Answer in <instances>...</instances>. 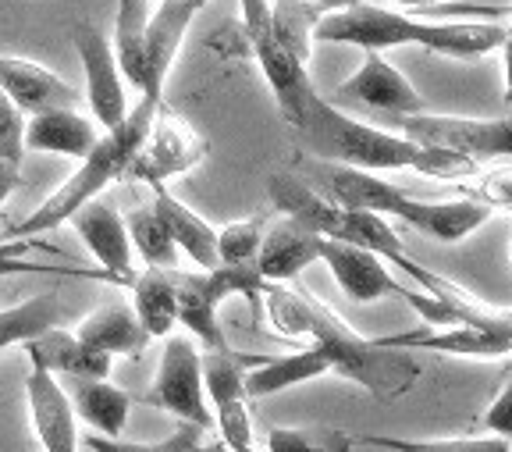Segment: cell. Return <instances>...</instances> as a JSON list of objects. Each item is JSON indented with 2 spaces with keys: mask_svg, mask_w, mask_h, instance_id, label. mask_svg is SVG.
<instances>
[{
  "mask_svg": "<svg viewBox=\"0 0 512 452\" xmlns=\"http://www.w3.org/2000/svg\"><path fill=\"white\" fill-rule=\"evenodd\" d=\"M299 132L306 136L310 150L328 164H345V168L360 171H384V168H409L416 175L438 178V182H459L480 171V164L466 161L448 150H434V146H420L406 136H395L388 129H374L367 122H356L349 114H342L335 104L313 93L306 100L303 125Z\"/></svg>",
  "mask_w": 512,
  "mask_h": 452,
  "instance_id": "1",
  "label": "cell"
},
{
  "mask_svg": "<svg viewBox=\"0 0 512 452\" xmlns=\"http://www.w3.org/2000/svg\"><path fill=\"white\" fill-rule=\"evenodd\" d=\"M317 175L328 189V200L345 210H370L381 218H399L402 225L416 228L420 235H431L438 243H463L480 225H488L491 207L488 203L463 196V200H416L402 193L399 186L384 182L360 168L345 164H317Z\"/></svg>",
  "mask_w": 512,
  "mask_h": 452,
  "instance_id": "2",
  "label": "cell"
},
{
  "mask_svg": "<svg viewBox=\"0 0 512 452\" xmlns=\"http://www.w3.org/2000/svg\"><path fill=\"white\" fill-rule=\"evenodd\" d=\"M160 104H164V100H150V97L139 100L118 129L104 132V139L96 143L93 154L79 164V171H75L54 196H47L25 221H18V225L0 232V246H11V243H18V239H32V235H43V232H50V228H61L64 221H72L89 200H100V193H104L107 186H114L118 178H125L128 171H132V164H136L139 150L146 146L153 114H157Z\"/></svg>",
  "mask_w": 512,
  "mask_h": 452,
  "instance_id": "3",
  "label": "cell"
},
{
  "mask_svg": "<svg viewBox=\"0 0 512 452\" xmlns=\"http://www.w3.org/2000/svg\"><path fill=\"white\" fill-rule=\"evenodd\" d=\"M310 346H317L328 360V371L352 385L367 388L381 399H399L420 378V364L406 349H381L374 339H363L349 328L328 303L310 296Z\"/></svg>",
  "mask_w": 512,
  "mask_h": 452,
  "instance_id": "4",
  "label": "cell"
},
{
  "mask_svg": "<svg viewBox=\"0 0 512 452\" xmlns=\"http://www.w3.org/2000/svg\"><path fill=\"white\" fill-rule=\"evenodd\" d=\"M242 4V43H246L249 54L260 61L267 75V86H271L274 100H278V111L288 125H303L306 100L317 93L306 75V65H299L296 57L288 54L278 40H274V25H271V4L267 0H239Z\"/></svg>",
  "mask_w": 512,
  "mask_h": 452,
  "instance_id": "5",
  "label": "cell"
},
{
  "mask_svg": "<svg viewBox=\"0 0 512 452\" xmlns=\"http://www.w3.org/2000/svg\"><path fill=\"white\" fill-rule=\"evenodd\" d=\"M406 139L434 150H448L473 164L512 157V118H456V114H409L392 118Z\"/></svg>",
  "mask_w": 512,
  "mask_h": 452,
  "instance_id": "6",
  "label": "cell"
},
{
  "mask_svg": "<svg viewBox=\"0 0 512 452\" xmlns=\"http://www.w3.org/2000/svg\"><path fill=\"white\" fill-rule=\"evenodd\" d=\"M431 22L409 18L384 4H356V8L331 11L313 29V43H342V47H360L363 54H384L395 47H424Z\"/></svg>",
  "mask_w": 512,
  "mask_h": 452,
  "instance_id": "7",
  "label": "cell"
},
{
  "mask_svg": "<svg viewBox=\"0 0 512 452\" xmlns=\"http://www.w3.org/2000/svg\"><path fill=\"white\" fill-rule=\"evenodd\" d=\"M146 406L164 410L192 428H214V413L207 403V388H203V356L192 346V339L168 335L164 356H160L157 378L146 392Z\"/></svg>",
  "mask_w": 512,
  "mask_h": 452,
  "instance_id": "8",
  "label": "cell"
},
{
  "mask_svg": "<svg viewBox=\"0 0 512 452\" xmlns=\"http://www.w3.org/2000/svg\"><path fill=\"white\" fill-rule=\"evenodd\" d=\"M207 154H210L207 136H203L182 111L160 104L157 114H153L146 146L139 150L136 164H132L128 175L143 178L146 186H150V182H164V178L185 175V171H192L196 164H203Z\"/></svg>",
  "mask_w": 512,
  "mask_h": 452,
  "instance_id": "9",
  "label": "cell"
},
{
  "mask_svg": "<svg viewBox=\"0 0 512 452\" xmlns=\"http://www.w3.org/2000/svg\"><path fill=\"white\" fill-rule=\"evenodd\" d=\"M72 43L82 61V75H86L89 111H93L100 129L114 132L128 118V111H132L125 100V86H121V68H118V57H114V47L89 22H75Z\"/></svg>",
  "mask_w": 512,
  "mask_h": 452,
  "instance_id": "10",
  "label": "cell"
},
{
  "mask_svg": "<svg viewBox=\"0 0 512 452\" xmlns=\"http://www.w3.org/2000/svg\"><path fill=\"white\" fill-rule=\"evenodd\" d=\"M203 388L214 413V428L221 442L232 452H256L253 445V417H249L246 371L235 353H207L203 356Z\"/></svg>",
  "mask_w": 512,
  "mask_h": 452,
  "instance_id": "11",
  "label": "cell"
},
{
  "mask_svg": "<svg viewBox=\"0 0 512 452\" xmlns=\"http://www.w3.org/2000/svg\"><path fill=\"white\" fill-rule=\"evenodd\" d=\"M338 104H360L374 111L409 118V114H427L431 104L420 97V89L399 72L384 54H363V65L335 89Z\"/></svg>",
  "mask_w": 512,
  "mask_h": 452,
  "instance_id": "12",
  "label": "cell"
},
{
  "mask_svg": "<svg viewBox=\"0 0 512 452\" xmlns=\"http://www.w3.org/2000/svg\"><path fill=\"white\" fill-rule=\"evenodd\" d=\"M0 89L29 118L47 111H79L86 100V93H79L72 82L25 57H0Z\"/></svg>",
  "mask_w": 512,
  "mask_h": 452,
  "instance_id": "13",
  "label": "cell"
},
{
  "mask_svg": "<svg viewBox=\"0 0 512 452\" xmlns=\"http://www.w3.org/2000/svg\"><path fill=\"white\" fill-rule=\"evenodd\" d=\"M207 8V0H160L146 22V86L143 97L164 100V82L175 65L192 18Z\"/></svg>",
  "mask_w": 512,
  "mask_h": 452,
  "instance_id": "14",
  "label": "cell"
},
{
  "mask_svg": "<svg viewBox=\"0 0 512 452\" xmlns=\"http://www.w3.org/2000/svg\"><path fill=\"white\" fill-rule=\"evenodd\" d=\"M25 399H29V420L43 452H79V417L54 374L32 367V374L25 378Z\"/></svg>",
  "mask_w": 512,
  "mask_h": 452,
  "instance_id": "15",
  "label": "cell"
},
{
  "mask_svg": "<svg viewBox=\"0 0 512 452\" xmlns=\"http://www.w3.org/2000/svg\"><path fill=\"white\" fill-rule=\"evenodd\" d=\"M75 232L82 235V243L89 246V253L96 257V264L104 267V278H111L114 285L136 282V271H132V243H128V228L125 218L104 200H89L86 207L75 214Z\"/></svg>",
  "mask_w": 512,
  "mask_h": 452,
  "instance_id": "16",
  "label": "cell"
},
{
  "mask_svg": "<svg viewBox=\"0 0 512 452\" xmlns=\"http://www.w3.org/2000/svg\"><path fill=\"white\" fill-rule=\"evenodd\" d=\"M320 264H328L338 289L349 299H356V303H374V299L384 296L402 299V292H406V285L388 275L384 260L370 250H360V246L320 239Z\"/></svg>",
  "mask_w": 512,
  "mask_h": 452,
  "instance_id": "17",
  "label": "cell"
},
{
  "mask_svg": "<svg viewBox=\"0 0 512 452\" xmlns=\"http://www.w3.org/2000/svg\"><path fill=\"white\" fill-rule=\"evenodd\" d=\"M381 349H406V353H441V356H477V360H502L512 356V335L484 328H427V331H399L374 339Z\"/></svg>",
  "mask_w": 512,
  "mask_h": 452,
  "instance_id": "18",
  "label": "cell"
},
{
  "mask_svg": "<svg viewBox=\"0 0 512 452\" xmlns=\"http://www.w3.org/2000/svg\"><path fill=\"white\" fill-rule=\"evenodd\" d=\"M100 139H104L100 125L89 122L79 111H47L25 122V150H36V154H61L86 161Z\"/></svg>",
  "mask_w": 512,
  "mask_h": 452,
  "instance_id": "19",
  "label": "cell"
},
{
  "mask_svg": "<svg viewBox=\"0 0 512 452\" xmlns=\"http://www.w3.org/2000/svg\"><path fill=\"white\" fill-rule=\"evenodd\" d=\"M320 260V235L306 232L296 221L281 218L274 228L264 232V243L256 253V267L264 282H292L306 267Z\"/></svg>",
  "mask_w": 512,
  "mask_h": 452,
  "instance_id": "20",
  "label": "cell"
},
{
  "mask_svg": "<svg viewBox=\"0 0 512 452\" xmlns=\"http://www.w3.org/2000/svg\"><path fill=\"white\" fill-rule=\"evenodd\" d=\"M153 189V210H157V218L164 221L168 235L175 239V246L192 260V264L200 267V271H214L221 260H217V232L207 225V221L189 210L175 193H168L164 182H150Z\"/></svg>",
  "mask_w": 512,
  "mask_h": 452,
  "instance_id": "21",
  "label": "cell"
},
{
  "mask_svg": "<svg viewBox=\"0 0 512 452\" xmlns=\"http://www.w3.org/2000/svg\"><path fill=\"white\" fill-rule=\"evenodd\" d=\"M25 353L32 356V367H43L50 374H72V378H86V381H107L111 374L114 360L104 353H96V349L82 346L79 335L64 328H50L43 331L40 339L25 342Z\"/></svg>",
  "mask_w": 512,
  "mask_h": 452,
  "instance_id": "22",
  "label": "cell"
},
{
  "mask_svg": "<svg viewBox=\"0 0 512 452\" xmlns=\"http://www.w3.org/2000/svg\"><path fill=\"white\" fill-rule=\"evenodd\" d=\"M79 342L89 349H96V353L104 356H139L146 346H150V339H146L143 324H139L136 310L132 307H121V303H114V307H100L96 314H89L86 321L79 324Z\"/></svg>",
  "mask_w": 512,
  "mask_h": 452,
  "instance_id": "23",
  "label": "cell"
},
{
  "mask_svg": "<svg viewBox=\"0 0 512 452\" xmlns=\"http://www.w3.org/2000/svg\"><path fill=\"white\" fill-rule=\"evenodd\" d=\"M132 310L143 324L146 339H168L178 324L175 267H146L132 282Z\"/></svg>",
  "mask_w": 512,
  "mask_h": 452,
  "instance_id": "24",
  "label": "cell"
},
{
  "mask_svg": "<svg viewBox=\"0 0 512 452\" xmlns=\"http://www.w3.org/2000/svg\"><path fill=\"white\" fill-rule=\"evenodd\" d=\"M328 371V360L317 346H306L292 356H271V360H256L253 371L246 374V396L249 399H264L278 396L285 388L306 385L313 378H324Z\"/></svg>",
  "mask_w": 512,
  "mask_h": 452,
  "instance_id": "25",
  "label": "cell"
},
{
  "mask_svg": "<svg viewBox=\"0 0 512 452\" xmlns=\"http://www.w3.org/2000/svg\"><path fill=\"white\" fill-rule=\"evenodd\" d=\"M72 410L79 420H86L93 435L100 438H118L121 428L128 424V410H132V396L121 392L111 381H86L75 378V388L68 392Z\"/></svg>",
  "mask_w": 512,
  "mask_h": 452,
  "instance_id": "26",
  "label": "cell"
},
{
  "mask_svg": "<svg viewBox=\"0 0 512 452\" xmlns=\"http://www.w3.org/2000/svg\"><path fill=\"white\" fill-rule=\"evenodd\" d=\"M509 25L495 22H431L424 50L445 57H484L491 50H502Z\"/></svg>",
  "mask_w": 512,
  "mask_h": 452,
  "instance_id": "27",
  "label": "cell"
},
{
  "mask_svg": "<svg viewBox=\"0 0 512 452\" xmlns=\"http://www.w3.org/2000/svg\"><path fill=\"white\" fill-rule=\"evenodd\" d=\"M146 0H118V29H114V57L132 86H146Z\"/></svg>",
  "mask_w": 512,
  "mask_h": 452,
  "instance_id": "28",
  "label": "cell"
},
{
  "mask_svg": "<svg viewBox=\"0 0 512 452\" xmlns=\"http://www.w3.org/2000/svg\"><path fill=\"white\" fill-rule=\"evenodd\" d=\"M57 321H61L57 292H40V296L25 299L18 307L0 310V349L25 346V342L40 339L43 331L57 328Z\"/></svg>",
  "mask_w": 512,
  "mask_h": 452,
  "instance_id": "29",
  "label": "cell"
},
{
  "mask_svg": "<svg viewBox=\"0 0 512 452\" xmlns=\"http://www.w3.org/2000/svg\"><path fill=\"white\" fill-rule=\"evenodd\" d=\"M271 4V25L274 40L296 57L299 65H306L313 54V29L324 15L313 0H267Z\"/></svg>",
  "mask_w": 512,
  "mask_h": 452,
  "instance_id": "30",
  "label": "cell"
},
{
  "mask_svg": "<svg viewBox=\"0 0 512 452\" xmlns=\"http://www.w3.org/2000/svg\"><path fill=\"white\" fill-rule=\"evenodd\" d=\"M125 228H128V243H132V253L146 260V267H175L178 246L168 235L164 221L157 218L153 203H136V207L125 214Z\"/></svg>",
  "mask_w": 512,
  "mask_h": 452,
  "instance_id": "31",
  "label": "cell"
},
{
  "mask_svg": "<svg viewBox=\"0 0 512 452\" xmlns=\"http://www.w3.org/2000/svg\"><path fill=\"white\" fill-rule=\"evenodd\" d=\"M264 310H267V321H271V328L278 331V335L306 342V335H310V292L288 289V285H281V282H267Z\"/></svg>",
  "mask_w": 512,
  "mask_h": 452,
  "instance_id": "32",
  "label": "cell"
},
{
  "mask_svg": "<svg viewBox=\"0 0 512 452\" xmlns=\"http://www.w3.org/2000/svg\"><path fill=\"white\" fill-rule=\"evenodd\" d=\"M360 445L388 452H512V442L495 435L484 438H392V435H363Z\"/></svg>",
  "mask_w": 512,
  "mask_h": 452,
  "instance_id": "33",
  "label": "cell"
},
{
  "mask_svg": "<svg viewBox=\"0 0 512 452\" xmlns=\"http://www.w3.org/2000/svg\"><path fill=\"white\" fill-rule=\"evenodd\" d=\"M267 218L271 214H249V218L235 221V225L217 232V260L221 264H253L260 243H264Z\"/></svg>",
  "mask_w": 512,
  "mask_h": 452,
  "instance_id": "34",
  "label": "cell"
},
{
  "mask_svg": "<svg viewBox=\"0 0 512 452\" xmlns=\"http://www.w3.org/2000/svg\"><path fill=\"white\" fill-rule=\"evenodd\" d=\"M203 445V431L192 428V424H178L168 438L160 442H121V438H100V435H86V449L89 452H196Z\"/></svg>",
  "mask_w": 512,
  "mask_h": 452,
  "instance_id": "35",
  "label": "cell"
},
{
  "mask_svg": "<svg viewBox=\"0 0 512 452\" xmlns=\"http://www.w3.org/2000/svg\"><path fill=\"white\" fill-rule=\"evenodd\" d=\"M22 154H25V114L0 89V164L22 168Z\"/></svg>",
  "mask_w": 512,
  "mask_h": 452,
  "instance_id": "36",
  "label": "cell"
},
{
  "mask_svg": "<svg viewBox=\"0 0 512 452\" xmlns=\"http://www.w3.org/2000/svg\"><path fill=\"white\" fill-rule=\"evenodd\" d=\"M484 428H488V435L512 442V367H509V374H505L502 388H498L495 403L484 413Z\"/></svg>",
  "mask_w": 512,
  "mask_h": 452,
  "instance_id": "37",
  "label": "cell"
},
{
  "mask_svg": "<svg viewBox=\"0 0 512 452\" xmlns=\"http://www.w3.org/2000/svg\"><path fill=\"white\" fill-rule=\"evenodd\" d=\"M267 452H313V442H310L306 431L271 428L267 431Z\"/></svg>",
  "mask_w": 512,
  "mask_h": 452,
  "instance_id": "38",
  "label": "cell"
},
{
  "mask_svg": "<svg viewBox=\"0 0 512 452\" xmlns=\"http://www.w3.org/2000/svg\"><path fill=\"white\" fill-rule=\"evenodd\" d=\"M18 186H22V171L11 168V164H0V203L8 200Z\"/></svg>",
  "mask_w": 512,
  "mask_h": 452,
  "instance_id": "39",
  "label": "cell"
},
{
  "mask_svg": "<svg viewBox=\"0 0 512 452\" xmlns=\"http://www.w3.org/2000/svg\"><path fill=\"white\" fill-rule=\"evenodd\" d=\"M502 65H505V104H512V25L502 43Z\"/></svg>",
  "mask_w": 512,
  "mask_h": 452,
  "instance_id": "40",
  "label": "cell"
},
{
  "mask_svg": "<svg viewBox=\"0 0 512 452\" xmlns=\"http://www.w3.org/2000/svg\"><path fill=\"white\" fill-rule=\"evenodd\" d=\"M320 8V15H331V11H345V8H356L363 0H313Z\"/></svg>",
  "mask_w": 512,
  "mask_h": 452,
  "instance_id": "41",
  "label": "cell"
},
{
  "mask_svg": "<svg viewBox=\"0 0 512 452\" xmlns=\"http://www.w3.org/2000/svg\"><path fill=\"white\" fill-rule=\"evenodd\" d=\"M370 4H384V8H392V4H399V8H431L438 0H370Z\"/></svg>",
  "mask_w": 512,
  "mask_h": 452,
  "instance_id": "42",
  "label": "cell"
},
{
  "mask_svg": "<svg viewBox=\"0 0 512 452\" xmlns=\"http://www.w3.org/2000/svg\"><path fill=\"white\" fill-rule=\"evenodd\" d=\"M196 452H232V449H228V445H224V442H203Z\"/></svg>",
  "mask_w": 512,
  "mask_h": 452,
  "instance_id": "43",
  "label": "cell"
}]
</instances>
